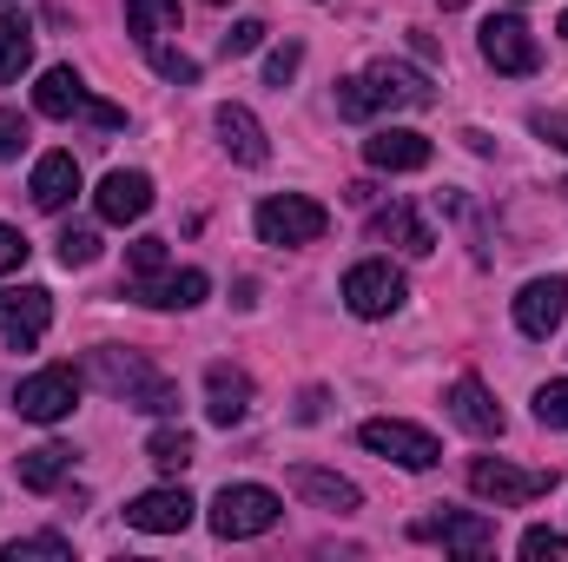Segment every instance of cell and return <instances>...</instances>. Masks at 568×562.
I'll list each match as a JSON object with an SVG mask.
<instances>
[{
	"mask_svg": "<svg viewBox=\"0 0 568 562\" xmlns=\"http://www.w3.org/2000/svg\"><path fill=\"white\" fill-rule=\"evenodd\" d=\"M47 324H53V291H40V284H7L0 291V344L33 351L47 338Z\"/></svg>",
	"mask_w": 568,
	"mask_h": 562,
	"instance_id": "cell-8",
	"label": "cell"
},
{
	"mask_svg": "<svg viewBox=\"0 0 568 562\" xmlns=\"http://www.w3.org/2000/svg\"><path fill=\"white\" fill-rule=\"evenodd\" d=\"M371 232L390 239V245H404L410 259H429V252H436V232L424 225V212H417L410 199H390L384 212H371Z\"/></svg>",
	"mask_w": 568,
	"mask_h": 562,
	"instance_id": "cell-22",
	"label": "cell"
},
{
	"mask_svg": "<svg viewBox=\"0 0 568 562\" xmlns=\"http://www.w3.org/2000/svg\"><path fill=\"white\" fill-rule=\"evenodd\" d=\"M87 100H93V93H87V80H80L73 67H47L40 87H33V113H47V120H80Z\"/></svg>",
	"mask_w": 568,
	"mask_h": 562,
	"instance_id": "cell-23",
	"label": "cell"
},
{
	"mask_svg": "<svg viewBox=\"0 0 568 562\" xmlns=\"http://www.w3.org/2000/svg\"><path fill=\"white\" fill-rule=\"evenodd\" d=\"M568 318V279H529L516 291V331L523 338H549Z\"/></svg>",
	"mask_w": 568,
	"mask_h": 562,
	"instance_id": "cell-11",
	"label": "cell"
},
{
	"mask_svg": "<svg viewBox=\"0 0 568 562\" xmlns=\"http://www.w3.org/2000/svg\"><path fill=\"white\" fill-rule=\"evenodd\" d=\"M483 60L496 67V73H536L542 67V47H536V33H529V20H516V13H496V20H483Z\"/></svg>",
	"mask_w": 568,
	"mask_h": 562,
	"instance_id": "cell-9",
	"label": "cell"
},
{
	"mask_svg": "<svg viewBox=\"0 0 568 562\" xmlns=\"http://www.w3.org/2000/svg\"><path fill=\"white\" fill-rule=\"evenodd\" d=\"M33 67V27L20 13H0V87H13Z\"/></svg>",
	"mask_w": 568,
	"mask_h": 562,
	"instance_id": "cell-26",
	"label": "cell"
},
{
	"mask_svg": "<svg viewBox=\"0 0 568 562\" xmlns=\"http://www.w3.org/2000/svg\"><path fill=\"white\" fill-rule=\"evenodd\" d=\"M265 20H232V33H225V60H239V53H258L265 47Z\"/></svg>",
	"mask_w": 568,
	"mask_h": 562,
	"instance_id": "cell-34",
	"label": "cell"
},
{
	"mask_svg": "<svg viewBox=\"0 0 568 562\" xmlns=\"http://www.w3.org/2000/svg\"><path fill=\"white\" fill-rule=\"evenodd\" d=\"M133 411H145V418H172V411H179V391H172L165 378H152L140 398H133Z\"/></svg>",
	"mask_w": 568,
	"mask_h": 562,
	"instance_id": "cell-35",
	"label": "cell"
},
{
	"mask_svg": "<svg viewBox=\"0 0 568 562\" xmlns=\"http://www.w3.org/2000/svg\"><path fill=\"white\" fill-rule=\"evenodd\" d=\"M126 33L140 47H165L179 33V0H126Z\"/></svg>",
	"mask_w": 568,
	"mask_h": 562,
	"instance_id": "cell-25",
	"label": "cell"
},
{
	"mask_svg": "<svg viewBox=\"0 0 568 562\" xmlns=\"http://www.w3.org/2000/svg\"><path fill=\"white\" fill-rule=\"evenodd\" d=\"M523 556L529 562H568V536H556V530H523Z\"/></svg>",
	"mask_w": 568,
	"mask_h": 562,
	"instance_id": "cell-33",
	"label": "cell"
},
{
	"mask_svg": "<svg viewBox=\"0 0 568 562\" xmlns=\"http://www.w3.org/2000/svg\"><path fill=\"white\" fill-rule=\"evenodd\" d=\"M404 298H410V284H404V272H397L390 259H364V265L344 272V304H351L357 318H390Z\"/></svg>",
	"mask_w": 568,
	"mask_h": 562,
	"instance_id": "cell-7",
	"label": "cell"
},
{
	"mask_svg": "<svg viewBox=\"0 0 568 562\" xmlns=\"http://www.w3.org/2000/svg\"><path fill=\"white\" fill-rule=\"evenodd\" d=\"M27 252H33V245H27V232H20V225H0V279H7V272H20V265H27Z\"/></svg>",
	"mask_w": 568,
	"mask_h": 562,
	"instance_id": "cell-37",
	"label": "cell"
},
{
	"mask_svg": "<svg viewBox=\"0 0 568 562\" xmlns=\"http://www.w3.org/2000/svg\"><path fill=\"white\" fill-rule=\"evenodd\" d=\"M443 7H469V0H443Z\"/></svg>",
	"mask_w": 568,
	"mask_h": 562,
	"instance_id": "cell-42",
	"label": "cell"
},
{
	"mask_svg": "<svg viewBox=\"0 0 568 562\" xmlns=\"http://www.w3.org/2000/svg\"><path fill=\"white\" fill-rule=\"evenodd\" d=\"M145 60H152V73H159V80H179V87H192V80H199V60H192V53H172V47H145Z\"/></svg>",
	"mask_w": 568,
	"mask_h": 562,
	"instance_id": "cell-31",
	"label": "cell"
},
{
	"mask_svg": "<svg viewBox=\"0 0 568 562\" xmlns=\"http://www.w3.org/2000/svg\"><path fill=\"white\" fill-rule=\"evenodd\" d=\"M364 159H371L377 172H424L429 165V140L424 133H410V127H377V133L364 140Z\"/></svg>",
	"mask_w": 568,
	"mask_h": 562,
	"instance_id": "cell-21",
	"label": "cell"
},
{
	"mask_svg": "<svg viewBox=\"0 0 568 562\" xmlns=\"http://www.w3.org/2000/svg\"><path fill=\"white\" fill-rule=\"evenodd\" d=\"M87 378H93L100 391H113V398H126V404H133V398H140V391L152 384V378H159V371L145 364L140 351H120V344H100V351H93V364H87Z\"/></svg>",
	"mask_w": 568,
	"mask_h": 562,
	"instance_id": "cell-13",
	"label": "cell"
},
{
	"mask_svg": "<svg viewBox=\"0 0 568 562\" xmlns=\"http://www.w3.org/2000/svg\"><path fill=\"white\" fill-rule=\"evenodd\" d=\"M297 60H304V47H297V40L272 47V53H265V87H284V80L297 73Z\"/></svg>",
	"mask_w": 568,
	"mask_h": 562,
	"instance_id": "cell-36",
	"label": "cell"
},
{
	"mask_svg": "<svg viewBox=\"0 0 568 562\" xmlns=\"http://www.w3.org/2000/svg\"><path fill=\"white\" fill-rule=\"evenodd\" d=\"M212 127H219V140H225V152H232L239 165H265V159H272V140H265V127H258L252 107L225 100V107L212 113Z\"/></svg>",
	"mask_w": 568,
	"mask_h": 562,
	"instance_id": "cell-18",
	"label": "cell"
},
{
	"mask_svg": "<svg viewBox=\"0 0 568 562\" xmlns=\"http://www.w3.org/2000/svg\"><path fill=\"white\" fill-rule=\"evenodd\" d=\"M436 100L429 73L404 67V60H371L357 80H337V113L344 120H377V113H417Z\"/></svg>",
	"mask_w": 568,
	"mask_h": 562,
	"instance_id": "cell-1",
	"label": "cell"
},
{
	"mask_svg": "<svg viewBox=\"0 0 568 562\" xmlns=\"http://www.w3.org/2000/svg\"><path fill=\"white\" fill-rule=\"evenodd\" d=\"M536 418L549 423V430H568V378H549L536 391Z\"/></svg>",
	"mask_w": 568,
	"mask_h": 562,
	"instance_id": "cell-32",
	"label": "cell"
},
{
	"mask_svg": "<svg viewBox=\"0 0 568 562\" xmlns=\"http://www.w3.org/2000/svg\"><path fill=\"white\" fill-rule=\"evenodd\" d=\"M0 562H73V543L67 536H13Z\"/></svg>",
	"mask_w": 568,
	"mask_h": 562,
	"instance_id": "cell-27",
	"label": "cell"
},
{
	"mask_svg": "<svg viewBox=\"0 0 568 562\" xmlns=\"http://www.w3.org/2000/svg\"><path fill=\"white\" fill-rule=\"evenodd\" d=\"M284 503L278 490H265V483H225L219 496H212V536H225V543H245V536H265V530H278Z\"/></svg>",
	"mask_w": 568,
	"mask_h": 562,
	"instance_id": "cell-2",
	"label": "cell"
},
{
	"mask_svg": "<svg viewBox=\"0 0 568 562\" xmlns=\"http://www.w3.org/2000/svg\"><path fill=\"white\" fill-rule=\"evenodd\" d=\"M562 192H568V179H562Z\"/></svg>",
	"mask_w": 568,
	"mask_h": 562,
	"instance_id": "cell-44",
	"label": "cell"
},
{
	"mask_svg": "<svg viewBox=\"0 0 568 562\" xmlns=\"http://www.w3.org/2000/svg\"><path fill=\"white\" fill-rule=\"evenodd\" d=\"M205 7H232V0H205Z\"/></svg>",
	"mask_w": 568,
	"mask_h": 562,
	"instance_id": "cell-41",
	"label": "cell"
},
{
	"mask_svg": "<svg viewBox=\"0 0 568 562\" xmlns=\"http://www.w3.org/2000/svg\"><path fill=\"white\" fill-rule=\"evenodd\" d=\"M205 418L219 423V430L252 418V378L239 364H205Z\"/></svg>",
	"mask_w": 568,
	"mask_h": 562,
	"instance_id": "cell-14",
	"label": "cell"
},
{
	"mask_svg": "<svg viewBox=\"0 0 568 562\" xmlns=\"http://www.w3.org/2000/svg\"><path fill=\"white\" fill-rule=\"evenodd\" d=\"M357 443H364L371 456L397 463V470H436V463H443V443L429 436L424 423H404V418H371L357 430Z\"/></svg>",
	"mask_w": 568,
	"mask_h": 562,
	"instance_id": "cell-4",
	"label": "cell"
},
{
	"mask_svg": "<svg viewBox=\"0 0 568 562\" xmlns=\"http://www.w3.org/2000/svg\"><path fill=\"white\" fill-rule=\"evenodd\" d=\"M291 490H297L304 503H317V510H337V516L364 510V490H357L351 476H337V470H317V463H297V470H291Z\"/></svg>",
	"mask_w": 568,
	"mask_h": 562,
	"instance_id": "cell-20",
	"label": "cell"
},
{
	"mask_svg": "<svg viewBox=\"0 0 568 562\" xmlns=\"http://www.w3.org/2000/svg\"><path fill=\"white\" fill-rule=\"evenodd\" d=\"M410 536H417V543H443V550H456V556H489V550H496V523H489L483 510H443V516H424Z\"/></svg>",
	"mask_w": 568,
	"mask_h": 562,
	"instance_id": "cell-10",
	"label": "cell"
},
{
	"mask_svg": "<svg viewBox=\"0 0 568 562\" xmlns=\"http://www.w3.org/2000/svg\"><path fill=\"white\" fill-rule=\"evenodd\" d=\"M80 120H93L100 133H120V127H126V113H120V107H106V100H87V107H80Z\"/></svg>",
	"mask_w": 568,
	"mask_h": 562,
	"instance_id": "cell-39",
	"label": "cell"
},
{
	"mask_svg": "<svg viewBox=\"0 0 568 562\" xmlns=\"http://www.w3.org/2000/svg\"><path fill=\"white\" fill-rule=\"evenodd\" d=\"M27 192H33V205H40V212H67V205H73V192H80V159H73V152H40V159H33V185H27Z\"/></svg>",
	"mask_w": 568,
	"mask_h": 562,
	"instance_id": "cell-19",
	"label": "cell"
},
{
	"mask_svg": "<svg viewBox=\"0 0 568 562\" xmlns=\"http://www.w3.org/2000/svg\"><path fill=\"white\" fill-rule=\"evenodd\" d=\"M443 411H449V418L463 423L469 436H483V443H489V436H503V404H496V398L483 391V378H469V371H463V378L449 384Z\"/></svg>",
	"mask_w": 568,
	"mask_h": 562,
	"instance_id": "cell-15",
	"label": "cell"
},
{
	"mask_svg": "<svg viewBox=\"0 0 568 562\" xmlns=\"http://www.w3.org/2000/svg\"><path fill=\"white\" fill-rule=\"evenodd\" d=\"M27 152V120L13 107H0V159H20Z\"/></svg>",
	"mask_w": 568,
	"mask_h": 562,
	"instance_id": "cell-38",
	"label": "cell"
},
{
	"mask_svg": "<svg viewBox=\"0 0 568 562\" xmlns=\"http://www.w3.org/2000/svg\"><path fill=\"white\" fill-rule=\"evenodd\" d=\"M126 265H133V279H126V284L172 272V265H165V239H133V245H126Z\"/></svg>",
	"mask_w": 568,
	"mask_h": 562,
	"instance_id": "cell-30",
	"label": "cell"
},
{
	"mask_svg": "<svg viewBox=\"0 0 568 562\" xmlns=\"http://www.w3.org/2000/svg\"><path fill=\"white\" fill-rule=\"evenodd\" d=\"M93 205H100V219H106V225H140L145 212H152V179L120 165V172H106V179H100Z\"/></svg>",
	"mask_w": 568,
	"mask_h": 562,
	"instance_id": "cell-12",
	"label": "cell"
},
{
	"mask_svg": "<svg viewBox=\"0 0 568 562\" xmlns=\"http://www.w3.org/2000/svg\"><path fill=\"white\" fill-rule=\"evenodd\" d=\"M529 127H536L542 140H556V145H562V152H568V107H556V113H536Z\"/></svg>",
	"mask_w": 568,
	"mask_h": 562,
	"instance_id": "cell-40",
	"label": "cell"
},
{
	"mask_svg": "<svg viewBox=\"0 0 568 562\" xmlns=\"http://www.w3.org/2000/svg\"><path fill=\"white\" fill-rule=\"evenodd\" d=\"M93 259H100V232H93V225H67V232H60V265H67V272H87Z\"/></svg>",
	"mask_w": 568,
	"mask_h": 562,
	"instance_id": "cell-29",
	"label": "cell"
},
{
	"mask_svg": "<svg viewBox=\"0 0 568 562\" xmlns=\"http://www.w3.org/2000/svg\"><path fill=\"white\" fill-rule=\"evenodd\" d=\"M145 456H152L165 476H179V470L192 463V436H185V430H152V436H145Z\"/></svg>",
	"mask_w": 568,
	"mask_h": 562,
	"instance_id": "cell-28",
	"label": "cell"
},
{
	"mask_svg": "<svg viewBox=\"0 0 568 562\" xmlns=\"http://www.w3.org/2000/svg\"><path fill=\"white\" fill-rule=\"evenodd\" d=\"M192 510H199V503H192L185 490H145V496L126 503V523L145 530V536H179V530L192 523Z\"/></svg>",
	"mask_w": 568,
	"mask_h": 562,
	"instance_id": "cell-17",
	"label": "cell"
},
{
	"mask_svg": "<svg viewBox=\"0 0 568 562\" xmlns=\"http://www.w3.org/2000/svg\"><path fill=\"white\" fill-rule=\"evenodd\" d=\"M252 225H258L265 245H317V239L331 232V212H324L317 199H304V192H272V199L252 212Z\"/></svg>",
	"mask_w": 568,
	"mask_h": 562,
	"instance_id": "cell-3",
	"label": "cell"
},
{
	"mask_svg": "<svg viewBox=\"0 0 568 562\" xmlns=\"http://www.w3.org/2000/svg\"><path fill=\"white\" fill-rule=\"evenodd\" d=\"M67 476H73V450H67V443H33V450L20 456V483H27V490H40V496H47V490H60Z\"/></svg>",
	"mask_w": 568,
	"mask_h": 562,
	"instance_id": "cell-24",
	"label": "cell"
},
{
	"mask_svg": "<svg viewBox=\"0 0 568 562\" xmlns=\"http://www.w3.org/2000/svg\"><path fill=\"white\" fill-rule=\"evenodd\" d=\"M469 490L496 510H516V503H536L556 490V470H523V463H503V456H476L469 463Z\"/></svg>",
	"mask_w": 568,
	"mask_h": 562,
	"instance_id": "cell-5",
	"label": "cell"
},
{
	"mask_svg": "<svg viewBox=\"0 0 568 562\" xmlns=\"http://www.w3.org/2000/svg\"><path fill=\"white\" fill-rule=\"evenodd\" d=\"M562 40H568V13H562Z\"/></svg>",
	"mask_w": 568,
	"mask_h": 562,
	"instance_id": "cell-43",
	"label": "cell"
},
{
	"mask_svg": "<svg viewBox=\"0 0 568 562\" xmlns=\"http://www.w3.org/2000/svg\"><path fill=\"white\" fill-rule=\"evenodd\" d=\"M205 291H212V279L205 272H159V279H140L126 284V298L133 304H152V311H192V304H205Z\"/></svg>",
	"mask_w": 568,
	"mask_h": 562,
	"instance_id": "cell-16",
	"label": "cell"
},
{
	"mask_svg": "<svg viewBox=\"0 0 568 562\" xmlns=\"http://www.w3.org/2000/svg\"><path fill=\"white\" fill-rule=\"evenodd\" d=\"M73 404H80V371L73 364H47V371L20 378V391H13V411L27 423H60L73 418Z\"/></svg>",
	"mask_w": 568,
	"mask_h": 562,
	"instance_id": "cell-6",
	"label": "cell"
}]
</instances>
